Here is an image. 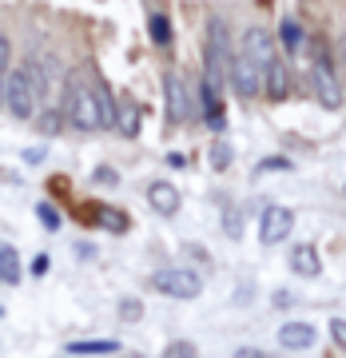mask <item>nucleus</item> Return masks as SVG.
Listing matches in <instances>:
<instances>
[{
  "label": "nucleus",
  "instance_id": "nucleus-1",
  "mask_svg": "<svg viewBox=\"0 0 346 358\" xmlns=\"http://www.w3.org/2000/svg\"><path fill=\"white\" fill-rule=\"evenodd\" d=\"M4 108L13 120H36V112L44 108V88H40V68L36 56H24V60H13L8 68V80H4Z\"/></svg>",
  "mask_w": 346,
  "mask_h": 358
},
{
  "label": "nucleus",
  "instance_id": "nucleus-2",
  "mask_svg": "<svg viewBox=\"0 0 346 358\" xmlns=\"http://www.w3.org/2000/svg\"><path fill=\"white\" fill-rule=\"evenodd\" d=\"M64 112V124L68 128L84 131V136H96L100 131V112H96V96H92V84L80 76H68L64 84V96L56 103Z\"/></svg>",
  "mask_w": 346,
  "mask_h": 358
},
{
  "label": "nucleus",
  "instance_id": "nucleus-3",
  "mask_svg": "<svg viewBox=\"0 0 346 358\" xmlns=\"http://www.w3.org/2000/svg\"><path fill=\"white\" fill-rule=\"evenodd\" d=\"M310 92H315V100H319L326 112H338L343 100H346L338 68H334V56L322 40H315V48H310Z\"/></svg>",
  "mask_w": 346,
  "mask_h": 358
},
{
  "label": "nucleus",
  "instance_id": "nucleus-4",
  "mask_svg": "<svg viewBox=\"0 0 346 358\" xmlns=\"http://www.w3.org/2000/svg\"><path fill=\"white\" fill-rule=\"evenodd\" d=\"M231 32L223 16H207V40H203V80L211 88H223L231 72Z\"/></svg>",
  "mask_w": 346,
  "mask_h": 358
},
{
  "label": "nucleus",
  "instance_id": "nucleus-5",
  "mask_svg": "<svg viewBox=\"0 0 346 358\" xmlns=\"http://www.w3.org/2000/svg\"><path fill=\"white\" fill-rule=\"evenodd\" d=\"M152 287L159 294H167V299H180V303H187V299H199L203 294V275L192 267H164L152 275Z\"/></svg>",
  "mask_w": 346,
  "mask_h": 358
},
{
  "label": "nucleus",
  "instance_id": "nucleus-6",
  "mask_svg": "<svg viewBox=\"0 0 346 358\" xmlns=\"http://www.w3.org/2000/svg\"><path fill=\"white\" fill-rule=\"evenodd\" d=\"M291 231H295V211L291 207H282V203L263 207V215H259V243L279 247L291 239Z\"/></svg>",
  "mask_w": 346,
  "mask_h": 358
},
{
  "label": "nucleus",
  "instance_id": "nucleus-7",
  "mask_svg": "<svg viewBox=\"0 0 346 358\" xmlns=\"http://www.w3.org/2000/svg\"><path fill=\"white\" fill-rule=\"evenodd\" d=\"M227 84H231V92H235L239 100H255L259 92H263V76H259V68L251 64V60H247L243 52H231Z\"/></svg>",
  "mask_w": 346,
  "mask_h": 358
},
{
  "label": "nucleus",
  "instance_id": "nucleus-8",
  "mask_svg": "<svg viewBox=\"0 0 346 358\" xmlns=\"http://www.w3.org/2000/svg\"><path fill=\"white\" fill-rule=\"evenodd\" d=\"M251 60V64L259 68V76H263V68L267 64H275L279 60V44H275V36H271L267 28H259V24H251L243 32V48H239Z\"/></svg>",
  "mask_w": 346,
  "mask_h": 358
},
{
  "label": "nucleus",
  "instance_id": "nucleus-9",
  "mask_svg": "<svg viewBox=\"0 0 346 358\" xmlns=\"http://www.w3.org/2000/svg\"><path fill=\"white\" fill-rule=\"evenodd\" d=\"M164 103H167V124H187L192 120V92H187L180 72H164Z\"/></svg>",
  "mask_w": 346,
  "mask_h": 358
},
{
  "label": "nucleus",
  "instance_id": "nucleus-10",
  "mask_svg": "<svg viewBox=\"0 0 346 358\" xmlns=\"http://www.w3.org/2000/svg\"><path fill=\"white\" fill-rule=\"evenodd\" d=\"M147 203H152L155 215L171 219V215H180L183 195H180V187H175V183H167V179H155V183H147Z\"/></svg>",
  "mask_w": 346,
  "mask_h": 358
},
{
  "label": "nucleus",
  "instance_id": "nucleus-11",
  "mask_svg": "<svg viewBox=\"0 0 346 358\" xmlns=\"http://www.w3.org/2000/svg\"><path fill=\"white\" fill-rule=\"evenodd\" d=\"M88 84H92V96H96V112H100V131H103V128H115V100H120V96L112 92L108 76L96 68Z\"/></svg>",
  "mask_w": 346,
  "mask_h": 358
},
{
  "label": "nucleus",
  "instance_id": "nucleus-12",
  "mask_svg": "<svg viewBox=\"0 0 346 358\" xmlns=\"http://www.w3.org/2000/svg\"><path fill=\"white\" fill-rule=\"evenodd\" d=\"M143 128V115H140V103L128 100V96H120L115 100V131L124 136V140H136Z\"/></svg>",
  "mask_w": 346,
  "mask_h": 358
},
{
  "label": "nucleus",
  "instance_id": "nucleus-13",
  "mask_svg": "<svg viewBox=\"0 0 346 358\" xmlns=\"http://www.w3.org/2000/svg\"><path fill=\"white\" fill-rule=\"evenodd\" d=\"M315 343H319V327H310V322L279 327V346H287V350H310Z\"/></svg>",
  "mask_w": 346,
  "mask_h": 358
},
{
  "label": "nucleus",
  "instance_id": "nucleus-14",
  "mask_svg": "<svg viewBox=\"0 0 346 358\" xmlns=\"http://www.w3.org/2000/svg\"><path fill=\"white\" fill-rule=\"evenodd\" d=\"M263 92H267L271 100H287V92H291V68L287 60H275V64L263 68Z\"/></svg>",
  "mask_w": 346,
  "mask_h": 358
},
{
  "label": "nucleus",
  "instance_id": "nucleus-15",
  "mask_svg": "<svg viewBox=\"0 0 346 358\" xmlns=\"http://www.w3.org/2000/svg\"><path fill=\"white\" fill-rule=\"evenodd\" d=\"M291 271H295L298 279H319V275H322L319 247H315V243H298L295 251H291Z\"/></svg>",
  "mask_w": 346,
  "mask_h": 358
},
{
  "label": "nucleus",
  "instance_id": "nucleus-16",
  "mask_svg": "<svg viewBox=\"0 0 346 358\" xmlns=\"http://www.w3.org/2000/svg\"><path fill=\"white\" fill-rule=\"evenodd\" d=\"M199 108H203V115H207V128L215 131H223V124H227V120H223V100H219V88H211V84H207V80H199Z\"/></svg>",
  "mask_w": 346,
  "mask_h": 358
},
{
  "label": "nucleus",
  "instance_id": "nucleus-17",
  "mask_svg": "<svg viewBox=\"0 0 346 358\" xmlns=\"http://www.w3.org/2000/svg\"><path fill=\"white\" fill-rule=\"evenodd\" d=\"M24 279V267H20V255H16L13 243H0V282L4 287H16Z\"/></svg>",
  "mask_w": 346,
  "mask_h": 358
},
{
  "label": "nucleus",
  "instance_id": "nucleus-18",
  "mask_svg": "<svg viewBox=\"0 0 346 358\" xmlns=\"http://www.w3.org/2000/svg\"><path fill=\"white\" fill-rule=\"evenodd\" d=\"M303 40H307V32H303V24H298L295 16H287L279 24V36H275V44H279L287 56H295L298 48H303Z\"/></svg>",
  "mask_w": 346,
  "mask_h": 358
},
{
  "label": "nucleus",
  "instance_id": "nucleus-19",
  "mask_svg": "<svg viewBox=\"0 0 346 358\" xmlns=\"http://www.w3.org/2000/svg\"><path fill=\"white\" fill-rule=\"evenodd\" d=\"M147 36H152L155 48H171V20H167V13H159V8L147 13Z\"/></svg>",
  "mask_w": 346,
  "mask_h": 358
},
{
  "label": "nucleus",
  "instance_id": "nucleus-20",
  "mask_svg": "<svg viewBox=\"0 0 346 358\" xmlns=\"http://www.w3.org/2000/svg\"><path fill=\"white\" fill-rule=\"evenodd\" d=\"M68 355H120V343L115 338H80V343H68Z\"/></svg>",
  "mask_w": 346,
  "mask_h": 358
},
{
  "label": "nucleus",
  "instance_id": "nucleus-21",
  "mask_svg": "<svg viewBox=\"0 0 346 358\" xmlns=\"http://www.w3.org/2000/svg\"><path fill=\"white\" fill-rule=\"evenodd\" d=\"M96 223H100L103 231H112V235H124V231L131 227V219L124 215V211H115V207H108V203H100V207H96Z\"/></svg>",
  "mask_w": 346,
  "mask_h": 358
},
{
  "label": "nucleus",
  "instance_id": "nucleus-22",
  "mask_svg": "<svg viewBox=\"0 0 346 358\" xmlns=\"http://www.w3.org/2000/svg\"><path fill=\"white\" fill-rule=\"evenodd\" d=\"M36 128L44 131V136H56V131L64 128V112H60L56 103H52V108H40L36 112Z\"/></svg>",
  "mask_w": 346,
  "mask_h": 358
},
{
  "label": "nucleus",
  "instance_id": "nucleus-23",
  "mask_svg": "<svg viewBox=\"0 0 346 358\" xmlns=\"http://www.w3.org/2000/svg\"><path fill=\"white\" fill-rule=\"evenodd\" d=\"M8 68H13V40H8V32H0V108H4V80H8Z\"/></svg>",
  "mask_w": 346,
  "mask_h": 358
},
{
  "label": "nucleus",
  "instance_id": "nucleus-24",
  "mask_svg": "<svg viewBox=\"0 0 346 358\" xmlns=\"http://www.w3.org/2000/svg\"><path fill=\"white\" fill-rule=\"evenodd\" d=\"M159 358H199V346H195L192 338H171Z\"/></svg>",
  "mask_w": 346,
  "mask_h": 358
},
{
  "label": "nucleus",
  "instance_id": "nucleus-25",
  "mask_svg": "<svg viewBox=\"0 0 346 358\" xmlns=\"http://www.w3.org/2000/svg\"><path fill=\"white\" fill-rule=\"evenodd\" d=\"M291 167H295V164H291L287 155H263L255 171H263V176H275V171H291Z\"/></svg>",
  "mask_w": 346,
  "mask_h": 358
},
{
  "label": "nucleus",
  "instance_id": "nucleus-26",
  "mask_svg": "<svg viewBox=\"0 0 346 358\" xmlns=\"http://www.w3.org/2000/svg\"><path fill=\"white\" fill-rule=\"evenodd\" d=\"M227 164H231V143L227 140H215V143H211V167L223 171Z\"/></svg>",
  "mask_w": 346,
  "mask_h": 358
},
{
  "label": "nucleus",
  "instance_id": "nucleus-27",
  "mask_svg": "<svg viewBox=\"0 0 346 358\" xmlns=\"http://www.w3.org/2000/svg\"><path fill=\"white\" fill-rule=\"evenodd\" d=\"M115 310H120V319H124V322H140L143 319V303H140V299H124Z\"/></svg>",
  "mask_w": 346,
  "mask_h": 358
},
{
  "label": "nucleus",
  "instance_id": "nucleus-28",
  "mask_svg": "<svg viewBox=\"0 0 346 358\" xmlns=\"http://www.w3.org/2000/svg\"><path fill=\"white\" fill-rule=\"evenodd\" d=\"M223 231H227V239H239V235H243V219H239V211H235V207H227V211H223Z\"/></svg>",
  "mask_w": 346,
  "mask_h": 358
},
{
  "label": "nucleus",
  "instance_id": "nucleus-29",
  "mask_svg": "<svg viewBox=\"0 0 346 358\" xmlns=\"http://www.w3.org/2000/svg\"><path fill=\"white\" fill-rule=\"evenodd\" d=\"M36 219L44 223V231H60V215L52 203H36Z\"/></svg>",
  "mask_w": 346,
  "mask_h": 358
},
{
  "label": "nucleus",
  "instance_id": "nucleus-30",
  "mask_svg": "<svg viewBox=\"0 0 346 358\" xmlns=\"http://www.w3.org/2000/svg\"><path fill=\"white\" fill-rule=\"evenodd\" d=\"M331 338L338 350H346V319H331Z\"/></svg>",
  "mask_w": 346,
  "mask_h": 358
},
{
  "label": "nucleus",
  "instance_id": "nucleus-31",
  "mask_svg": "<svg viewBox=\"0 0 346 358\" xmlns=\"http://www.w3.org/2000/svg\"><path fill=\"white\" fill-rule=\"evenodd\" d=\"M92 179H96V183H103V187H112L115 171H112V167H96V176H92Z\"/></svg>",
  "mask_w": 346,
  "mask_h": 358
},
{
  "label": "nucleus",
  "instance_id": "nucleus-32",
  "mask_svg": "<svg viewBox=\"0 0 346 358\" xmlns=\"http://www.w3.org/2000/svg\"><path fill=\"white\" fill-rule=\"evenodd\" d=\"M231 358H267V350H259V346H239Z\"/></svg>",
  "mask_w": 346,
  "mask_h": 358
},
{
  "label": "nucleus",
  "instance_id": "nucleus-33",
  "mask_svg": "<svg viewBox=\"0 0 346 358\" xmlns=\"http://www.w3.org/2000/svg\"><path fill=\"white\" fill-rule=\"evenodd\" d=\"M48 263H52L48 255H36V259H32V275H36V279H40V275H48Z\"/></svg>",
  "mask_w": 346,
  "mask_h": 358
},
{
  "label": "nucleus",
  "instance_id": "nucleus-34",
  "mask_svg": "<svg viewBox=\"0 0 346 358\" xmlns=\"http://www.w3.org/2000/svg\"><path fill=\"white\" fill-rule=\"evenodd\" d=\"M44 148H24V164H40V159H44Z\"/></svg>",
  "mask_w": 346,
  "mask_h": 358
},
{
  "label": "nucleus",
  "instance_id": "nucleus-35",
  "mask_svg": "<svg viewBox=\"0 0 346 358\" xmlns=\"http://www.w3.org/2000/svg\"><path fill=\"white\" fill-rule=\"evenodd\" d=\"M343 64H346V40H343Z\"/></svg>",
  "mask_w": 346,
  "mask_h": 358
},
{
  "label": "nucleus",
  "instance_id": "nucleus-36",
  "mask_svg": "<svg viewBox=\"0 0 346 358\" xmlns=\"http://www.w3.org/2000/svg\"><path fill=\"white\" fill-rule=\"evenodd\" d=\"M124 358H143V355H124Z\"/></svg>",
  "mask_w": 346,
  "mask_h": 358
},
{
  "label": "nucleus",
  "instance_id": "nucleus-37",
  "mask_svg": "<svg viewBox=\"0 0 346 358\" xmlns=\"http://www.w3.org/2000/svg\"><path fill=\"white\" fill-rule=\"evenodd\" d=\"M343 195H346V187H343Z\"/></svg>",
  "mask_w": 346,
  "mask_h": 358
}]
</instances>
